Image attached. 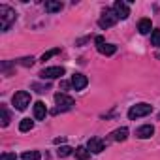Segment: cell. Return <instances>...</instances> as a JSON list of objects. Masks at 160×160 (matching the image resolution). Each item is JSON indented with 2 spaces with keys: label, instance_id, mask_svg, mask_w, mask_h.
Here are the masks:
<instances>
[{
  "label": "cell",
  "instance_id": "cell-7",
  "mask_svg": "<svg viewBox=\"0 0 160 160\" xmlns=\"http://www.w3.org/2000/svg\"><path fill=\"white\" fill-rule=\"evenodd\" d=\"M113 12L117 13V17L119 19H128V15H130V10H128V4L126 2H122V0H117V2L113 4Z\"/></svg>",
  "mask_w": 160,
  "mask_h": 160
},
{
  "label": "cell",
  "instance_id": "cell-27",
  "mask_svg": "<svg viewBox=\"0 0 160 160\" xmlns=\"http://www.w3.org/2000/svg\"><path fill=\"white\" fill-rule=\"evenodd\" d=\"M60 87H62V89H68V87H70V83H68V81H62V83H60Z\"/></svg>",
  "mask_w": 160,
  "mask_h": 160
},
{
  "label": "cell",
  "instance_id": "cell-25",
  "mask_svg": "<svg viewBox=\"0 0 160 160\" xmlns=\"http://www.w3.org/2000/svg\"><path fill=\"white\" fill-rule=\"evenodd\" d=\"M0 160H17V156L13 152H4L2 156H0Z\"/></svg>",
  "mask_w": 160,
  "mask_h": 160
},
{
  "label": "cell",
  "instance_id": "cell-4",
  "mask_svg": "<svg viewBox=\"0 0 160 160\" xmlns=\"http://www.w3.org/2000/svg\"><path fill=\"white\" fill-rule=\"evenodd\" d=\"M117 21H119V17H117V13L113 12V8H106L104 13H102V17H100V21H98V27H100V28H109V27H113Z\"/></svg>",
  "mask_w": 160,
  "mask_h": 160
},
{
  "label": "cell",
  "instance_id": "cell-8",
  "mask_svg": "<svg viewBox=\"0 0 160 160\" xmlns=\"http://www.w3.org/2000/svg\"><path fill=\"white\" fill-rule=\"evenodd\" d=\"M87 85H89L87 75H83V73H73V75H72V87H73L75 91H83Z\"/></svg>",
  "mask_w": 160,
  "mask_h": 160
},
{
  "label": "cell",
  "instance_id": "cell-3",
  "mask_svg": "<svg viewBox=\"0 0 160 160\" xmlns=\"http://www.w3.org/2000/svg\"><path fill=\"white\" fill-rule=\"evenodd\" d=\"M151 111H152V106H149V104H136V106H132L128 109V119L130 121H136V119L147 117Z\"/></svg>",
  "mask_w": 160,
  "mask_h": 160
},
{
  "label": "cell",
  "instance_id": "cell-26",
  "mask_svg": "<svg viewBox=\"0 0 160 160\" xmlns=\"http://www.w3.org/2000/svg\"><path fill=\"white\" fill-rule=\"evenodd\" d=\"M94 42H96V45H98V47H100V45H104V38H102V36H96V38H94Z\"/></svg>",
  "mask_w": 160,
  "mask_h": 160
},
{
  "label": "cell",
  "instance_id": "cell-10",
  "mask_svg": "<svg viewBox=\"0 0 160 160\" xmlns=\"http://www.w3.org/2000/svg\"><path fill=\"white\" fill-rule=\"evenodd\" d=\"M154 134V126L152 124H143V126H139L138 130H136V136L139 138V139H147V138H151Z\"/></svg>",
  "mask_w": 160,
  "mask_h": 160
},
{
  "label": "cell",
  "instance_id": "cell-1",
  "mask_svg": "<svg viewBox=\"0 0 160 160\" xmlns=\"http://www.w3.org/2000/svg\"><path fill=\"white\" fill-rule=\"evenodd\" d=\"M13 21H15V12L10 6H0V28H2V32H6Z\"/></svg>",
  "mask_w": 160,
  "mask_h": 160
},
{
  "label": "cell",
  "instance_id": "cell-17",
  "mask_svg": "<svg viewBox=\"0 0 160 160\" xmlns=\"http://www.w3.org/2000/svg\"><path fill=\"white\" fill-rule=\"evenodd\" d=\"M91 156V151L87 149V147H77L75 149V158H79V160H87Z\"/></svg>",
  "mask_w": 160,
  "mask_h": 160
},
{
  "label": "cell",
  "instance_id": "cell-28",
  "mask_svg": "<svg viewBox=\"0 0 160 160\" xmlns=\"http://www.w3.org/2000/svg\"><path fill=\"white\" fill-rule=\"evenodd\" d=\"M158 119H160V115H158Z\"/></svg>",
  "mask_w": 160,
  "mask_h": 160
},
{
  "label": "cell",
  "instance_id": "cell-12",
  "mask_svg": "<svg viewBox=\"0 0 160 160\" xmlns=\"http://www.w3.org/2000/svg\"><path fill=\"white\" fill-rule=\"evenodd\" d=\"M62 10V2H58V0H47L45 2V12L47 13H57Z\"/></svg>",
  "mask_w": 160,
  "mask_h": 160
},
{
  "label": "cell",
  "instance_id": "cell-11",
  "mask_svg": "<svg viewBox=\"0 0 160 160\" xmlns=\"http://www.w3.org/2000/svg\"><path fill=\"white\" fill-rule=\"evenodd\" d=\"M45 115H47L45 104H43V102H36V104H34V119L42 121V119H45Z\"/></svg>",
  "mask_w": 160,
  "mask_h": 160
},
{
  "label": "cell",
  "instance_id": "cell-14",
  "mask_svg": "<svg viewBox=\"0 0 160 160\" xmlns=\"http://www.w3.org/2000/svg\"><path fill=\"white\" fill-rule=\"evenodd\" d=\"M151 28H152L151 19H141V21L138 23V30H139V34H149Z\"/></svg>",
  "mask_w": 160,
  "mask_h": 160
},
{
  "label": "cell",
  "instance_id": "cell-21",
  "mask_svg": "<svg viewBox=\"0 0 160 160\" xmlns=\"http://www.w3.org/2000/svg\"><path fill=\"white\" fill-rule=\"evenodd\" d=\"M151 43L156 45V47H160V30H152L151 32Z\"/></svg>",
  "mask_w": 160,
  "mask_h": 160
},
{
  "label": "cell",
  "instance_id": "cell-13",
  "mask_svg": "<svg viewBox=\"0 0 160 160\" xmlns=\"http://www.w3.org/2000/svg\"><path fill=\"white\" fill-rule=\"evenodd\" d=\"M128 138V128L126 126H121V128H117L113 134H111V139L113 141H124Z\"/></svg>",
  "mask_w": 160,
  "mask_h": 160
},
{
  "label": "cell",
  "instance_id": "cell-20",
  "mask_svg": "<svg viewBox=\"0 0 160 160\" xmlns=\"http://www.w3.org/2000/svg\"><path fill=\"white\" fill-rule=\"evenodd\" d=\"M72 151H73L72 147H68V145H64V147H60V149L57 151V154H58L60 158H66V156H70V154H72Z\"/></svg>",
  "mask_w": 160,
  "mask_h": 160
},
{
  "label": "cell",
  "instance_id": "cell-19",
  "mask_svg": "<svg viewBox=\"0 0 160 160\" xmlns=\"http://www.w3.org/2000/svg\"><path fill=\"white\" fill-rule=\"evenodd\" d=\"M21 160H40V152L38 151H27V152H23Z\"/></svg>",
  "mask_w": 160,
  "mask_h": 160
},
{
  "label": "cell",
  "instance_id": "cell-16",
  "mask_svg": "<svg viewBox=\"0 0 160 160\" xmlns=\"http://www.w3.org/2000/svg\"><path fill=\"white\" fill-rule=\"evenodd\" d=\"M0 124H2V126L10 124V113H8L6 106H0Z\"/></svg>",
  "mask_w": 160,
  "mask_h": 160
},
{
  "label": "cell",
  "instance_id": "cell-22",
  "mask_svg": "<svg viewBox=\"0 0 160 160\" xmlns=\"http://www.w3.org/2000/svg\"><path fill=\"white\" fill-rule=\"evenodd\" d=\"M49 83H45V85H42V83H32V89L36 91V92H45V91H49Z\"/></svg>",
  "mask_w": 160,
  "mask_h": 160
},
{
  "label": "cell",
  "instance_id": "cell-9",
  "mask_svg": "<svg viewBox=\"0 0 160 160\" xmlns=\"http://www.w3.org/2000/svg\"><path fill=\"white\" fill-rule=\"evenodd\" d=\"M104 147H106V143H104L100 138H91V139H89V145H87V149H89L91 152H94V154L102 152Z\"/></svg>",
  "mask_w": 160,
  "mask_h": 160
},
{
  "label": "cell",
  "instance_id": "cell-23",
  "mask_svg": "<svg viewBox=\"0 0 160 160\" xmlns=\"http://www.w3.org/2000/svg\"><path fill=\"white\" fill-rule=\"evenodd\" d=\"M58 53H60V49H51V51H47V53L42 55V60L45 62V60H49L51 57H55V55H58Z\"/></svg>",
  "mask_w": 160,
  "mask_h": 160
},
{
  "label": "cell",
  "instance_id": "cell-24",
  "mask_svg": "<svg viewBox=\"0 0 160 160\" xmlns=\"http://www.w3.org/2000/svg\"><path fill=\"white\" fill-rule=\"evenodd\" d=\"M19 64H21V66H32V64H34V58H32V57H25V58L19 60Z\"/></svg>",
  "mask_w": 160,
  "mask_h": 160
},
{
  "label": "cell",
  "instance_id": "cell-15",
  "mask_svg": "<svg viewBox=\"0 0 160 160\" xmlns=\"http://www.w3.org/2000/svg\"><path fill=\"white\" fill-rule=\"evenodd\" d=\"M98 51H100L102 55H106V57H111V55L117 53V45H113V43H106V45H100Z\"/></svg>",
  "mask_w": 160,
  "mask_h": 160
},
{
  "label": "cell",
  "instance_id": "cell-5",
  "mask_svg": "<svg viewBox=\"0 0 160 160\" xmlns=\"http://www.w3.org/2000/svg\"><path fill=\"white\" fill-rule=\"evenodd\" d=\"M12 102H13L15 109L23 111V109H27V106L30 104V94H28L27 91H19V92H15V94H13Z\"/></svg>",
  "mask_w": 160,
  "mask_h": 160
},
{
  "label": "cell",
  "instance_id": "cell-18",
  "mask_svg": "<svg viewBox=\"0 0 160 160\" xmlns=\"http://www.w3.org/2000/svg\"><path fill=\"white\" fill-rule=\"evenodd\" d=\"M32 126H34V122H32L30 119H23V121L19 122V130H21V132H28V130H32Z\"/></svg>",
  "mask_w": 160,
  "mask_h": 160
},
{
  "label": "cell",
  "instance_id": "cell-6",
  "mask_svg": "<svg viewBox=\"0 0 160 160\" xmlns=\"http://www.w3.org/2000/svg\"><path fill=\"white\" fill-rule=\"evenodd\" d=\"M62 75H64V68L62 66H51V68H43L40 72L42 79H57V77H62Z\"/></svg>",
  "mask_w": 160,
  "mask_h": 160
},
{
  "label": "cell",
  "instance_id": "cell-2",
  "mask_svg": "<svg viewBox=\"0 0 160 160\" xmlns=\"http://www.w3.org/2000/svg\"><path fill=\"white\" fill-rule=\"evenodd\" d=\"M55 102H57V109H53V113H58V111H68V109H72L73 108V98L72 96H68V94H64V92H57L55 94Z\"/></svg>",
  "mask_w": 160,
  "mask_h": 160
}]
</instances>
